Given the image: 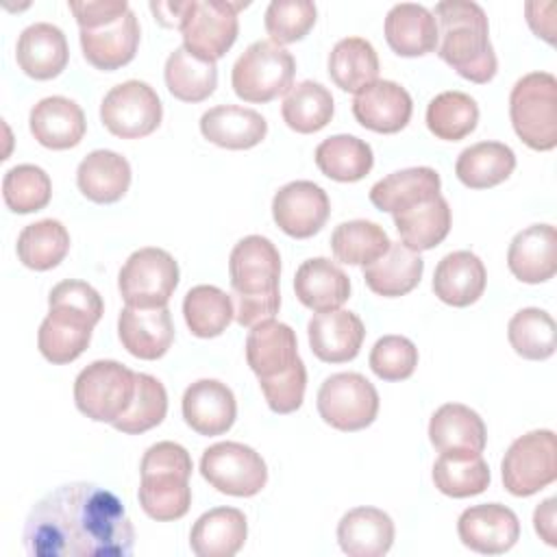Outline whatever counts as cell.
<instances>
[{"instance_id":"1","label":"cell","mask_w":557,"mask_h":557,"mask_svg":"<svg viewBox=\"0 0 557 557\" xmlns=\"http://www.w3.org/2000/svg\"><path fill=\"white\" fill-rule=\"evenodd\" d=\"M22 540L33 557H126L135 546V529L113 492L74 481L33 505Z\"/></svg>"},{"instance_id":"2","label":"cell","mask_w":557,"mask_h":557,"mask_svg":"<svg viewBox=\"0 0 557 557\" xmlns=\"http://www.w3.org/2000/svg\"><path fill=\"white\" fill-rule=\"evenodd\" d=\"M431 13L437 22L440 59L466 81L490 83L496 76L498 61L481 4L472 0H442Z\"/></svg>"},{"instance_id":"3","label":"cell","mask_w":557,"mask_h":557,"mask_svg":"<svg viewBox=\"0 0 557 557\" xmlns=\"http://www.w3.org/2000/svg\"><path fill=\"white\" fill-rule=\"evenodd\" d=\"M48 307L50 311L37 333V346L50 363L63 366L85 352L104 305L89 283L67 278L52 287Z\"/></svg>"},{"instance_id":"4","label":"cell","mask_w":557,"mask_h":557,"mask_svg":"<svg viewBox=\"0 0 557 557\" xmlns=\"http://www.w3.org/2000/svg\"><path fill=\"white\" fill-rule=\"evenodd\" d=\"M228 276L235 302V320L255 326L278 313L281 307V255L263 235H246L228 257Z\"/></svg>"},{"instance_id":"5","label":"cell","mask_w":557,"mask_h":557,"mask_svg":"<svg viewBox=\"0 0 557 557\" xmlns=\"http://www.w3.org/2000/svg\"><path fill=\"white\" fill-rule=\"evenodd\" d=\"M191 470L194 463L189 453L176 442H157L144 453L137 496L148 518L170 522L189 511Z\"/></svg>"},{"instance_id":"6","label":"cell","mask_w":557,"mask_h":557,"mask_svg":"<svg viewBox=\"0 0 557 557\" xmlns=\"http://www.w3.org/2000/svg\"><path fill=\"white\" fill-rule=\"evenodd\" d=\"M509 117L516 135L533 150L557 146V78L550 72H529L509 94Z\"/></svg>"},{"instance_id":"7","label":"cell","mask_w":557,"mask_h":557,"mask_svg":"<svg viewBox=\"0 0 557 557\" xmlns=\"http://www.w3.org/2000/svg\"><path fill=\"white\" fill-rule=\"evenodd\" d=\"M296 61L272 39L252 41L233 63L231 85L244 102H270L294 85Z\"/></svg>"},{"instance_id":"8","label":"cell","mask_w":557,"mask_h":557,"mask_svg":"<svg viewBox=\"0 0 557 557\" xmlns=\"http://www.w3.org/2000/svg\"><path fill=\"white\" fill-rule=\"evenodd\" d=\"M135 372L113 359L83 368L74 381V403L94 422L113 424L133 403Z\"/></svg>"},{"instance_id":"9","label":"cell","mask_w":557,"mask_h":557,"mask_svg":"<svg viewBox=\"0 0 557 557\" xmlns=\"http://www.w3.org/2000/svg\"><path fill=\"white\" fill-rule=\"evenodd\" d=\"M246 2L226 0H185L178 30L183 46L207 61L222 59L237 39V11Z\"/></svg>"},{"instance_id":"10","label":"cell","mask_w":557,"mask_h":557,"mask_svg":"<svg viewBox=\"0 0 557 557\" xmlns=\"http://www.w3.org/2000/svg\"><path fill=\"white\" fill-rule=\"evenodd\" d=\"M503 485L513 496H533L557 479V442L548 429L520 435L500 463Z\"/></svg>"},{"instance_id":"11","label":"cell","mask_w":557,"mask_h":557,"mask_svg":"<svg viewBox=\"0 0 557 557\" xmlns=\"http://www.w3.org/2000/svg\"><path fill=\"white\" fill-rule=\"evenodd\" d=\"M178 285V263L174 257L154 246L135 250L117 274V289L128 307H168Z\"/></svg>"},{"instance_id":"12","label":"cell","mask_w":557,"mask_h":557,"mask_svg":"<svg viewBox=\"0 0 557 557\" xmlns=\"http://www.w3.org/2000/svg\"><path fill=\"white\" fill-rule=\"evenodd\" d=\"M315 405L326 424L352 433L374 422L379 413V392L359 372H337L324 379Z\"/></svg>"},{"instance_id":"13","label":"cell","mask_w":557,"mask_h":557,"mask_svg":"<svg viewBox=\"0 0 557 557\" xmlns=\"http://www.w3.org/2000/svg\"><path fill=\"white\" fill-rule=\"evenodd\" d=\"M200 474L222 494L255 496L268 483V468L263 457L239 442H218L205 448L200 457Z\"/></svg>"},{"instance_id":"14","label":"cell","mask_w":557,"mask_h":557,"mask_svg":"<svg viewBox=\"0 0 557 557\" xmlns=\"http://www.w3.org/2000/svg\"><path fill=\"white\" fill-rule=\"evenodd\" d=\"M163 104L157 91L144 81H124L107 91L100 104V120L109 133L122 139H139L157 131Z\"/></svg>"},{"instance_id":"15","label":"cell","mask_w":557,"mask_h":557,"mask_svg":"<svg viewBox=\"0 0 557 557\" xmlns=\"http://www.w3.org/2000/svg\"><path fill=\"white\" fill-rule=\"evenodd\" d=\"M331 202L326 191L311 181H292L272 198V218L276 226L296 239L315 235L329 220Z\"/></svg>"},{"instance_id":"16","label":"cell","mask_w":557,"mask_h":557,"mask_svg":"<svg viewBox=\"0 0 557 557\" xmlns=\"http://www.w3.org/2000/svg\"><path fill=\"white\" fill-rule=\"evenodd\" d=\"M457 533L463 546L481 555H500L520 537L518 516L500 503L472 505L461 511Z\"/></svg>"},{"instance_id":"17","label":"cell","mask_w":557,"mask_h":557,"mask_svg":"<svg viewBox=\"0 0 557 557\" xmlns=\"http://www.w3.org/2000/svg\"><path fill=\"white\" fill-rule=\"evenodd\" d=\"M183 418L198 435L226 433L237 416V403L231 387L215 379H200L191 383L183 394Z\"/></svg>"},{"instance_id":"18","label":"cell","mask_w":557,"mask_h":557,"mask_svg":"<svg viewBox=\"0 0 557 557\" xmlns=\"http://www.w3.org/2000/svg\"><path fill=\"white\" fill-rule=\"evenodd\" d=\"M122 346L137 359L154 361L163 357L174 342V324L168 307H124L117 318Z\"/></svg>"},{"instance_id":"19","label":"cell","mask_w":557,"mask_h":557,"mask_svg":"<svg viewBox=\"0 0 557 557\" xmlns=\"http://www.w3.org/2000/svg\"><path fill=\"white\" fill-rule=\"evenodd\" d=\"M311 352L324 363H346L355 359L366 339L361 318L346 309L315 313L307 324Z\"/></svg>"},{"instance_id":"20","label":"cell","mask_w":557,"mask_h":557,"mask_svg":"<svg viewBox=\"0 0 557 557\" xmlns=\"http://www.w3.org/2000/svg\"><path fill=\"white\" fill-rule=\"evenodd\" d=\"M81 48L85 59L102 72H113L133 61L139 46V22L128 9L124 15L94 26L81 28Z\"/></svg>"},{"instance_id":"21","label":"cell","mask_w":557,"mask_h":557,"mask_svg":"<svg viewBox=\"0 0 557 557\" xmlns=\"http://www.w3.org/2000/svg\"><path fill=\"white\" fill-rule=\"evenodd\" d=\"M246 361L259 381L292 370L300 361L296 333L274 318L250 326L246 337Z\"/></svg>"},{"instance_id":"22","label":"cell","mask_w":557,"mask_h":557,"mask_svg":"<svg viewBox=\"0 0 557 557\" xmlns=\"http://www.w3.org/2000/svg\"><path fill=\"white\" fill-rule=\"evenodd\" d=\"M413 102L405 87L394 81H376L352 100L355 120L374 133L392 135L403 131L411 120Z\"/></svg>"},{"instance_id":"23","label":"cell","mask_w":557,"mask_h":557,"mask_svg":"<svg viewBox=\"0 0 557 557\" xmlns=\"http://www.w3.org/2000/svg\"><path fill=\"white\" fill-rule=\"evenodd\" d=\"M509 272L529 285L544 283L557 272V231L553 224H531L516 233L507 250Z\"/></svg>"},{"instance_id":"24","label":"cell","mask_w":557,"mask_h":557,"mask_svg":"<svg viewBox=\"0 0 557 557\" xmlns=\"http://www.w3.org/2000/svg\"><path fill=\"white\" fill-rule=\"evenodd\" d=\"M15 59L20 70L30 78L50 81L67 65V39L59 26L35 22L22 30L15 46Z\"/></svg>"},{"instance_id":"25","label":"cell","mask_w":557,"mask_h":557,"mask_svg":"<svg viewBox=\"0 0 557 557\" xmlns=\"http://www.w3.org/2000/svg\"><path fill=\"white\" fill-rule=\"evenodd\" d=\"M33 137L50 150H67L81 144L87 122L83 109L65 96H48L30 109Z\"/></svg>"},{"instance_id":"26","label":"cell","mask_w":557,"mask_h":557,"mask_svg":"<svg viewBox=\"0 0 557 557\" xmlns=\"http://www.w3.org/2000/svg\"><path fill=\"white\" fill-rule=\"evenodd\" d=\"M200 133L205 139L228 150H248L268 135V122L261 113L239 104H218L202 113Z\"/></svg>"},{"instance_id":"27","label":"cell","mask_w":557,"mask_h":557,"mask_svg":"<svg viewBox=\"0 0 557 557\" xmlns=\"http://www.w3.org/2000/svg\"><path fill=\"white\" fill-rule=\"evenodd\" d=\"M296 298L311 311L324 313L339 309L350 296V278L326 257H313L300 263L294 276Z\"/></svg>"},{"instance_id":"28","label":"cell","mask_w":557,"mask_h":557,"mask_svg":"<svg viewBox=\"0 0 557 557\" xmlns=\"http://www.w3.org/2000/svg\"><path fill=\"white\" fill-rule=\"evenodd\" d=\"M485 265L470 250L448 252L433 272V292L450 307H468L476 302L485 292Z\"/></svg>"},{"instance_id":"29","label":"cell","mask_w":557,"mask_h":557,"mask_svg":"<svg viewBox=\"0 0 557 557\" xmlns=\"http://www.w3.org/2000/svg\"><path fill=\"white\" fill-rule=\"evenodd\" d=\"M429 440L437 453L481 455L487 442V431L474 409L461 403H446L431 416Z\"/></svg>"},{"instance_id":"30","label":"cell","mask_w":557,"mask_h":557,"mask_svg":"<svg viewBox=\"0 0 557 557\" xmlns=\"http://www.w3.org/2000/svg\"><path fill=\"white\" fill-rule=\"evenodd\" d=\"M339 548L348 557H381L394 544V522L376 507H355L337 524Z\"/></svg>"},{"instance_id":"31","label":"cell","mask_w":557,"mask_h":557,"mask_svg":"<svg viewBox=\"0 0 557 557\" xmlns=\"http://www.w3.org/2000/svg\"><path fill=\"white\" fill-rule=\"evenodd\" d=\"M383 33L387 46L400 57H422L437 48V22L422 4H394L385 15Z\"/></svg>"},{"instance_id":"32","label":"cell","mask_w":557,"mask_h":557,"mask_svg":"<svg viewBox=\"0 0 557 557\" xmlns=\"http://www.w3.org/2000/svg\"><path fill=\"white\" fill-rule=\"evenodd\" d=\"M248 535L244 511L215 507L205 511L189 531V546L198 557H233Z\"/></svg>"},{"instance_id":"33","label":"cell","mask_w":557,"mask_h":557,"mask_svg":"<svg viewBox=\"0 0 557 557\" xmlns=\"http://www.w3.org/2000/svg\"><path fill=\"white\" fill-rule=\"evenodd\" d=\"M76 185L91 202H117L128 191L131 165L113 150H94L78 163Z\"/></svg>"},{"instance_id":"34","label":"cell","mask_w":557,"mask_h":557,"mask_svg":"<svg viewBox=\"0 0 557 557\" xmlns=\"http://www.w3.org/2000/svg\"><path fill=\"white\" fill-rule=\"evenodd\" d=\"M424 261L420 255L403 242H392L383 257L363 265V281L374 294L383 298H398L420 283Z\"/></svg>"},{"instance_id":"35","label":"cell","mask_w":557,"mask_h":557,"mask_svg":"<svg viewBox=\"0 0 557 557\" xmlns=\"http://www.w3.org/2000/svg\"><path fill=\"white\" fill-rule=\"evenodd\" d=\"M392 215L400 242L416 252L435 248L450 231V207L442 194Z\"/></svg>"},{"instance_id":"36","label":"cell","mask_w":557,"mask_h":557,"mask_svg":"<svg viewBox=\"0 0 557 557\" xmlns=\"http://www.w3.org/2000/svg\"><path fill=\"white\" fill-rule=\"evenodd\" d=\"M442 181L433 168H407L387 174L370 189V202L387 213L403 211L440 194Z\"/></svg>"},{"instance_id":"37","label":"cell","mask_w":557,"mask_h":557,"mask_svg":"<svg viewBox=\"0 0 557 557\" xmlns=\"http://www.w3.org/2000/svg\"><path fill=\"white\" fill-rule=\"evenodd\" d=\"M516 154L507 144L479 141L463 148L455 163L457 178L470 189H487L511 176Z\"/></svg>"},{"instance_id":"38","label":"cell","mask_w":557,"mask_h":557,"mask_svg":"<svg viewBox=\"0 0 557 557\" xmlns=\"http://www.w3.org/2000/svg\"><path fill=\"white\" fill-rule=\"evenodd\" d=\"M329 76L342 89L359 94L379 76V57L363 37H344L329 52Z\"/></svg>"},{"instance_id":"39","label":"cell","mask_w":557,"mask_h":557,"mask_svg":"<svg viewBox=\"0 0 557 557\" xmlns=\"http://www.w3.org/2000/svg\"><path fill=\"white\" fill-rule=\"evenodd\" d=\"M318 170L339 183H355L370 174L374 165V154L368 141L355 135H333L318 144L315 148Z\"/></svg>"},{"instance_id":"40","label":"cell","mask_w":557,"mask_h":557,"mask_svg":"<svg viewBox=\"0 0 557 557\" xmlns=\"http://www.w3.org/2000/svg\"><path fill=\"white\" fill-rule=\"evenodd\" d=\"M163 76L168 91L183 102H202L215 91L218 85L215 61L200 59L185 46L170 52Z\"/></svg>"},{"instance_id":"41","label":"cell","mask_w":557,"mask_h":557,"mask_svg":"<svg viewBox=\"0 0 557 557\" xmlns=\"http://www.w3.org/2000/svg\"><path fill=\"white\" fill-rule=\"evenodd\" d=\"M490 466L474 453H440L433 463L435 487L450 498H468L487 490Z\"/></svg>"},{"instance_id":"42","label":"cell","mask_w":557,"mask_h":557,"mask_svg":"<svg viewBox=\"0 0 557 557\" xmlns=\"http://www.w3.org/2000/svg\"><path fill=\"white\" fill-rule=\"evenodd\" d=\"M333 111L335 104L331 91L313 81H302L294 85L281 104L283 122L292 131L302 135L322 131L331 122Z\"/></svg>"},{"instance_id":"43","label":"cell","mask_w":557,"mask_h":557,"mask_svg":"<svg viewBox=\"0 0 557 557\" xmlns=\"http://www.w3.org/2000/svg\"><path fill=\"white\" fill-rule=\"evenodd\" d=\"M183 315L196 337L209 339L226 331L235 318L233 298L215 285H196L185 294Z\"/></svg>"},{"instance_id":"44","label":"cell","mask_w":557,"mask_h":557,"mask_svg":"<svg viewBox=\"0 0 557 557\" xmlns=\"http://www.w3.org/2000/svg\"><path fill=\"white\" fill-rule=\"evenodd\" d=\"M15 248L26 268L44 272L57 268L65 259L70 250V233L59 220L46 218L24 226Z\"/></svg>"},{"instance_id":"45","label":"cell","mask_w":557,"mask_h":557,"mask_svg":"<svg viewBox=\"0 0 557 557\" xmlns=\"http://www.w3.org/2000/svg\"><path fill=\"white\" fill-rule=\"evenodd\" d=\"M389 244L383 226L370 220L342 222L331 233V250L335 259L348 265H368L376 261L387 252Z\"/></svg>"},{"instance_id":"46","label":"cell","mask_w":557,"mask_h":557,"mask_svg":"<svg viewBox=\"0 0 557 557\" xmlns=\"http://www.w3.org/2000/svg\"><path fill=\"white\" fill-rule=\"evenodd\" d=\"M479 122V104L463 91H442L426 107L429 131L444 141L468 137Z\"/></svg>"},{"instance_id":"47","label":"cell","mask_w":557,"mask_h":557,"mask_svg":"<svg viewBox=\"0 0 557 557\" xmlns=\"http://www.w3.org/2000/svg\"><path fill=\"white\" fill-rule=\"evenodd\" d=\"M507 337L511 348L531 361H544L555 352L557 331L550 313L537 307H527L513 313L507 324Z\"/></svg>"},{"instance_id":"48","label":"cell","mask_w":557,"mask_h":557,"mask_svg":"<svg viewBox=\"0 0 557 557\" xmlns=\"http://www.w3.org/2000/svg\"><path fill=\"white\" fill-rule=\"evenodd\" d=\"M168 413V392L159 379L146 372H135V396L131 407L113 422L120 433L137 435L154 429Z\"/></svg>"},{"instance_id":"49","label":"cell","mask_w":557,"mask_h":557,"mask_svg":"<svg viewBox=\"0 0 557 557\" xmlns=\"http://www.w3.org/2000/svg\"><path fill=\"white\" fill-rule=\"evenodd\" d=\"M50 176L39 165H15L2 178V198L13 213L39 211L50 202Z\"/></svg>"},{"instance_id":"50","label":"cell","mask_w":557,"mask_h":557,"mask_svg":"<svg viewBox=\"0 0 557 557\" xmlns=\"http://www.w3.org/2000/svg\"><path fill=\"white\" fill-rule=\"evenodd\" d=\"M318 9L309 0H272L265 9V30L274 44H294L315 24Z\"/></svg>"},{"instance_id":"51","label":"cell","mask_w":557,"mask_h":557,"mask_svg":"<svg viewBox=\"0 0 557 557\" xmlns=\"http://www.w3.org/2000/svg\"><path fill=\"white\" fill-rule=\"evenodd\" d=\"M418 366V348L403 335H383L370 350V368L383 381H405Z\"/></svg>"},{"instance_id":"52","label":"cell","mask_w":557,"mask_h":557,"mask_svg":"<svg viewBox=\"0 0 557 557\" xmlns=\"http://www.w3.org/2000/svg\"><path fill=\"white\" fill-rule=\"evenodd\" d=\"M259 387L263 392V398L268 407L274 413H292L302 405L305 398V387H307V370L302 359L287 372L259 381Z\"/></svg>"},{"instance_id":"53","label":"cell","mask_w":557,"mask_h":557,"mask_svg":"<svg viewBox=\"0 0 557 557\" xmlns=\"http://www.w3.org/2000/svg\"><path fill=\"white\" fill-rule=\"evenodd\" d=\"M67 7L74 13L81 28H94V26L107 24L131 9L126 0H87V2H70Z\"/></svg>"},{"instance_id":"54","label":"cell","mask_w":557,"mask_h":557,"mask_svg":"<svg viewBox=\"0 0 557 557\" xmlns=\"http://www.w3.org/2000/svg\"><path fill=\"white\" fill-rule=\"evenodd\" d=\"M555 505H557V498L550 496L546 500H542L537 507H535V513H533V524H535V531L537 535L548 544V546H557V524H555Z\"/></svg>"},{"instance_id":"55","label":"cell","mask_w":557,"mask_h":557,"mask_svg":"<svg viewBox=\"0 0 557 557\" xmlns=\"http://www.w3.org/2000/svg\"><path fill=\"white\" fill-rule=\"evenodd\" d=\"M524 11H527V22L531 26V30L546 39L548 44H555V17H544L540 15V9H537V2H527L524 4Z\"/></svg>"},{"instance_id":"56","label":"cell","mask_w":557,"mask_h":557,"mask_svg":"<svg viewBox=\"0 0 557 557\" xmlns=\"http://www.w3.org/2000/svg\"><path fill=\"white\" fill-rule=\"evenodd\" d=\"M183 9H185V2H172V0L170 2H150V11L168 28H178Z\"/></svg>"}]
</instances>
